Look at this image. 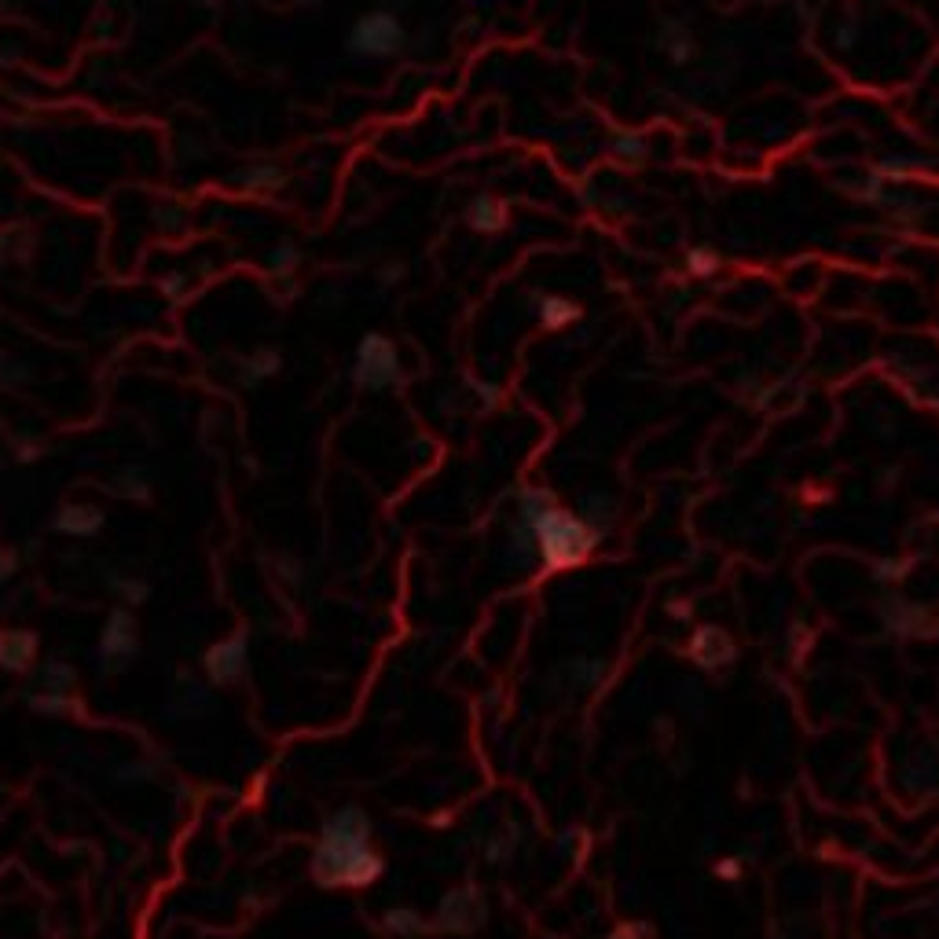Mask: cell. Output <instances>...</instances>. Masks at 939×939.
<instances>
[{
  "label": "cell",
  "mask_w": 939,
  "mask_h": 939,
  "mask_svg": "<svg viewBox=\"0 0 939 939\" xmlns=\"http://www.w3.org/2000/svg\"><path fill=\"white\" fill-rule=\"evenodd\" d=\"M386 873V862L371 851V818L364 807H338L320 829L312 851V877L323 888H371Z\"/></svg>",
  "instance_id": "obj_1"
},
{
  "label": "cell",
  "mask_w": 939,
  "mask_h": 939,
  "mask_svg": "<svg viewBox=\"0 0 939 939\" xmlns=\"http://www.w3.org/2000/svg\"><path fill=\"white\" fill-rule=\"evenodd\" d=\"M532 532H536V551H540L543 569H551V573L587 562V554L595 551L602 536H606L591 521H584L573 510L558 507V503L551 510H543L536 525H532Z\"/></svg>",
  "instance_id": "obj_2"
},
{
  "label": "cell",
  "mask_w": 939,
  "mask_h": 939,
  "mask_svg": "<svg viewBox=\"0 0 939 939\" xmlns=\"http://www.w3.org/2000/svg\"><path fill=\"white\" fill-rule=\"evenodd\" d=\"M408 45V30L393 12H367L360 15L345 37V48L356 59H371V63H386L397 59Z\"/></svg>",
  "instance_id": "obj_3"
},
{
  "label": "cell",
  "mask_w": 939,
  "mask_h": 939,
  "mask_svg": "<svg viewBox=\"0 0 939 939\" xmlns=\"http://www.w3.org/2000/svg\"><path fill=\"white\" fill-rule=\"evenodd\" d=\"M400 378H404V371H400L397 345L378 331L364 334L360 345H356V356H353V382L356 386L367 389V393H382V389L397 386Z\"/></svg>",
  "instance_id": "obj_4"
},
{
  "label": "cell",
  "mask_w": 939,
  "mask_h": 939,
  "mask_svg": "<svg viewBox=\"0 0 939 939\" xmlns=\"http://www.w3.org/2000/svg\"><path fill=\"white\" fill-rule=\"evenodd\" d=\"M136 653H140V628H136L133 609L129 606L111 609L100 631V672L107 675L125 672Z\"/></svg>",
  "instance_id": "obj_5"
},
{
  "label": "cell",
  "mask_w": 939,
  "mask_h": 939,
  "mask_svg": "<svg viewBox=\"0 0 939 939\" xmlns=\"http://www.w3.org/2000/svg\"><path fill=\"white\" fill-rule=\"evenodd\" d=\"M488 921V903L481 888L474 884H463V888H452V892L441 895L437 903V914H433V925L441 932H452V936H470Z\"/></svg>",
  "instance_id": "obj_6"
},
{
  "label": "cell",
  "mask_w": 939,
  "mask_h": 939,
  "mask_svg": "<svg viewBox=\"0 0 939 939\" xmlns=\"http://www.w3.org/2000/svg\"><path fill=\"white\" fill-rule=\"evenodd\" d=\"M881 624L892 635H903V639H936L939 635V617L932 606H921V602H906V598H884L881 602Z\"/></svg>",
  "instance_id": "obj_7"
},
{
  "label": "cell",
  "mask_w": 939,
  "mask_h": 939,
  "mask_svg": "<svg viewBox=\"0 0 939 939\" xmlns=\"http://www.w3.org/2000/svg\"><path fill=\"white\" fill-rule=\"evenodd\" d=\"M246 661H250V639H246V631H235L232 639L213 642L202 657V668L213 686H232L246 675Z\"/></svg>",
  "instance_id": "obj_8"
},
{
  "label": "cell",
  "mask_w": 939,
  "mask_h": 939,
  "mask_svg": "<svg viewBox=\"0 0 939 939\" xmlns=\"http://www.w3.org/2000/svg\"><path fill=\"white\" fill-rule=\"evenodd\" d=\"M686 653H690V661H694L697 668L716 672V668H727V664L738 657V646H734V639H730L719 624H705V628H697L694 635H690Z\"/></svg>",
  "instance_id": "obj_9"
},
{
  "label": "cell",
  "mask_w": 939,
  "mask_h": 939,
  "mask_svg": "<svg viewBox=\"0 0 939 939\" xmlns=\"http://www.w3.org/2000/svg\"><path fill=\"white\" fill-rule=\"evenodd\" d=\"M653 45H657V52H661L672 67H690V63L701 56V37H697V30L679 23V19H664L657 37H653Z\"/></svg>",
  "instance_id": "obj_10"
},
{
  "label": "cell",
  "mask_w": 939,
  "mask_h": 939,
  "mask_svg": "<svg viewBox=\"0 0 939 939\" xmlns=\"http://www.w3.org/2000/svg\"><path fill=\"white\" fill-rule=\"evenodd\" d=\"M103 525H107V514L100 507H92V503H63L56 510V518H52V529L70 536V540H92V536L103 532Z\"/></svg>",
  "instance_id": "obj_11"
},
{
  "label": "cell",
  "mask_w": 939,
  "mask_h": 939,
  "mask_svg": "<svg viewBox=\"0 0 939 939\" xmlns=\"http://www.w3.org/2000/svg\"><path fill=\"white\" fill-rule=\"evenodd\" d=\"M37 650H41V639H37L34 631H26V628L0 631V672H12V675L30 672L37 661Z\"/></svg>",
  "instance_id": "obj_12"
},
{
  "label": "cell",
  "mask_w": 939,
  "mask_h": 939,
  "mask_svg": "<svg viewBox=\"0 0 939 939\" xmlns=\"http://www.w3.org/2000/svg\"><path fill=\"white\" fill-rule=\"evenodd\" d=\"M466 224H470V232H477V235L507 232L510 206L503 199H496V195H474L470 206H466Z\"/></svg>",
  "instance_id": "obj_13"
},
{
  "label": "cell",
  "mask_w": 939,
  "mask_h": 939,
  "mask_svg": "<svg viewBox=\"0 0 939 939\" xmlns=\"http://www.w3.org/2000/svg\"><path fill=\"white\" fill-rule=\"evenodd\" d=\"M536 320H540L543 331H565V327L584 320V305L565 298V294H543L536 301Z\"/></svg>",
  "instance_id": "obj_14"
},
{
  "label": "cell",
  "mask_w": 939,
  "mask_h": 939,
  "mask_svg": "<svg viewBox=\"0 0 939 939\" xmlns=\"http://www.w3.org/2000/svg\"><path fill=\"white\" fill-rule=\"evenodd\" d=\"M78 683V672L70 661H59V657H48V661L37 664V679L30 690H52V694H70Z\"/></svg>",
  "instance_id": "obj_15"
},
{
  "label": "cell",
  "mask_w": 939,
  "mask_h": 939,
  "mask_svg": "<svg viewBox=\"0 0 939 939\" xmlns=\"http://www.w3.org/2000/svg\"><path fill=\"white\" fill-rule=\"evenodd\" d=\"M235 184L243 191H276L287 184V169L279 166V162H254V166L235 173Z\"/></svg>",
  "instance_id": "obj_16"
},
{
  "label": "cell",
  "mask_w": 939,
  "mask_h": 939,
  "mask_svg": "<svg viewBox=\"0 0 939 939\" xmlns=\"http://www.w3.org/2000/svg\"><path fill=\"white\" fill-rule=\"evenodd\" d=\"M576 514L584 521H591L598 532L609 529V521L617 518V496L613 492H602V488H595V492H584L580 496V507H576Z\"/></svg>",
  "instance_id": "obj_17"
},
{
  "label": "cell",
  "mask_w": 939,
  "mask_h": 939,
  "mask_svg": "<svg viewBox=\"0 0 939 939\" xmlns=\"http://www.w3.org/2000/svg\"><path fill=\"white\" fill-rule=\"evenodd\" d=\"M107 488H111L114 496L136 499V503H147V499H151V477H147L140 466H125V470H118Z\"/></svg>",
  "instance_id": "obj_18"
},
{
  "label": "cell",
  "mask_w": 939,
  "mask_h": 939,
  "mask_svg": "<svg viewBox=\"0 0 939 939\" xmlns=\"http://www.w3.org/2000/svg\"><path fill=\"white\" fill-rule=\"evenodd\" d=\"M683 265H686V276L712 279V276H719V272H723V254H719L716 246L697 243V246H690V250H686Z\"/></svg>",
  "instance_id": "obj_19"
},
{
  "label": "cell",
  "mask_w": 939,
  "mask_h": 939,
  "mask_svg": "<svg viewBox=\"0 0 939 939\" xmlns=\"http://www.w3.org/2000/svg\"><path fill=\"white\" fill-rule=\"evenodd\" d=\"M279 367H283V356H279L276 349H257L243 364V375L239 378H243V386H261V382L279 375Z\"/></svg>",
  "instance_id": "obj_20"
},
{
  "label": "cell",
  "mask_w": 939,
  "mask_h": 939,
  "mask_svg": "<svg viewBox=\"0 0 939 939\" xmlns=\"http://www.w3.org/2000/svg\"><path fill=\"white\" fill-rule=\"evenodd\" d=\"M554 507V492L551 488H543V485H525L518 492V521L521 525H536V518H540L543 510H551Z\"/></svg>",
  "instance_id": "obj_21"
},
{
  "label": "cell",
  "mask_w": 939,
  "mask_h": 939,
  "mask_svg": "<svg viewBox=\"0 0 939 939\" xmlns=\"http://www.w3.org/2000/svg\"><path fill=\"white\" fill-rule=\"evenodd\" d=\"M565 675H569V683L576 690H591V686H598L609 675V664L598 661V657H576V661L565 664Z\"/></svg>",
  "instance_id": "obj_22"
},
{
  "label": "cell",
  "mask_w": 939,
  "mask_h": 939,
  "mask_svg": "<svg viewBox=\"0 0 939 939\" xmlns=\"http://www.w3.org/2000/svg\"><path fill=\"white\" fill-rule=\"evenodd\" d=\"M26 705L41 712V716H70V712H78L74 694H52V690H26Z\"/></svg>",
  "instance_id": "obj_23"
},
{
  "label": "cell",
  "mask_w": 939,
  "mask_h": 939,
  "mask_svg": "<svg viewBox=\"0 0 939 939\" xmlns=\"http://www.w3.org/2000/svg\"><path fill=\"white\" fill-rule=\"evenodd\" d=\"M521 837H518V826H507L499 829V833H492V837L485 840V862L488 866H507L510 859H514V851H518Z\"/></svg>",
  "instance_id": "obj_24"
},
{
  "label": "cell",
  "mask_w": 939,
  "mask_h": 939,
  "mask_svg": "<svg viewBox=\"0 0 939 939\" xmlns=\"http://www.w3.org/2000/svg\"><path fill=\"white\" fill-rule=\"evenodd\" d=\"M382 925L393 936H419V932H426V917L415 906H389L386 914H382Z\"/></svg>",
  "instance_id": "obj_25"
},
{
  "label": "cell",
  "mask_w": 939,
  "mask_h": 939,
  "mask_svg": "<svg viewBox=\"0 0 939 939\" xmlns=\"http://www.w3.org/2000/svg\"><path fill=\"white\" fill-rule=\"evenodd\" d=\"M111 595L122 602V606H144L147 598H151V584L147 580H140V576H125V573H114L111 580Z\"/></svg>",
  "instance_id": "obj_26"
},
{
  "label": "cell",
  "mask_w": 939,
  "mask_h": 939,
  "mask_svg": "<svg viewBox=\"0 0 939 939\" xmlns=\"http://www.w3.org/2000/svg\"><path fill=\"white\" fill-rule=\"evenodd\" d=\"M301 265V250H298V243L294 239H279L272 250H268V257H265V268L272 272V276H279V279H287V276H294V268Z\"/></svg>",
  "instance_id": "obj_27"
},
{
  "label": "cell",
  "mask_w": 939,
  "mask_h": 939,
  "mask_svg": "<svg viewBox=\"0 0 939 939\" xmlns=\"http://www.w3.org/2000/svg\"><path fill=\"white\" fill-rule=\"evenodd\" d=\"M910 569H914V562H910L906 554H888V558H877V562H873L870 576L877 584H899V580L910 576Z\"/></svg>",
  "instance_id": "obj_28"
},
{
  "label": "cell",
  "mask_w": 939,
  "mask_h": 939,
  "mask_svg": "<svg viewBox=\"0 0 939 939\" xmlns=\"http://www.w3.org/2000/svg\"><path fill=\"white\" fill-rule=\"evenodd\" d=\"M609 151H613L620 162H642L650 147H646V140H642L639 133H617L609 140Z\"/></svg>",
  "instance_id": "obj_29"
},
{
  "label": "cell",
  "mask_w": 939,
  "mask_h": 939,
  "mask_svg": "<svg viewBox=\"0 0 939 939\" xmlns=\"http://www.w3.org/2000/svg\"><path fill=\"white\" fill-rule=\"evenodd\" d=\"M162 294L173 301H180L184 294H188V276H180V272H173V276H162Z\"/></svg>",
  "instance_id": "obj_30"
},
{
  "label": "cell",
  "mask_w": 939,
  "mask_h": 939,
  "mask_svg": "<svg viewBox=\"0 0 939 939\" xmlns=\"http://www.w3.org/2000/svg\"><path fill=\"white\" fill-rule=\"evenodd\" d=\"M712 873H716L719 881H738V877H741V859H738V855H727V859H719L716 866H712Z\"/></svg>",
  "instance_id": "obj_31"
},
{
  "label": "cell",
  "mask_w": 939,
  "mask_h": 939,
  "mask_svg": "<svg viewBox=\"0 0 939 939\" xmlns=\"http://www.w3.org/2000/svg\"><path fill=\"white\" fill-rule=\"evenodd\" d=\"M474 393H477V400H481L485 408H496L499 397H503V389H499L496 382H474Z\"/></svg>",
  "instance_id": "obj_32"
},
{
  "label": "cell",
  "mask_w": 939,
  "mask_h": 939,
  "mask_svg": "<svg viewBox=\"0 0 939 939\" xmlns=\"http://www.w3.org/2000/svg\"><path fill=\"white\" fill-rule=\"evenodd\" d=\"M15 569H19V554H15V547H4V551H0V584H8L15 576Z\"/></svg>",
  "instance_id": "obj_33"
},
{
  "label": "cell",
  "mask_w": 939,
  "mask_h": 939,
  "mask_svg": "<svg viewBox=\"0 0 939 939\" xmlns=\"http://www.w3.org/2000/svg\"><path fill=\"white\" fill-rule=\"evenodd\" d=\"M26 378H30V367H23V364L4 367V386H23Z\"/></svg>",
  "instance_id": "obj_34"
},
{
  "label": "cell",
  "mask_w": 939,
  "mask_h": 939,
  "mask_svg": "<svg viewBox=\"0 0 939 939\" xmlns=\"http://www.w3.org/2000/svg\"><path fill=\"white\" fill-rule=\"evenodd\" d=\"M606 939H646V928L642 925H617Z\"/></svg>",
  "instance_id": "obj_35"
},
{
  "label": "cell",
  "mask_w": 939,
  "mask_h": 939,
  "mask_svg": "<svg viewBox=\"0 0 939 939\" xmlns=\"http://www.w3.org/2000/svg\"><path fill=\"white\" fill-rule=\"evenodd\" d=\"M668 617L683 620V624H686V620L694 617V606H690V602H668Z\"/></svg>",
  "instance_id": "obj_36"
},
{
  "label": "cell",
  "mask_w": 939,
  "mask_h": 939,
  "mask_svg": "<svg viewBox=\"0 0 939 939\" xmlns=\"http://www.w3.org/2000/svg\"><path fill=\"white\" fill-rule=\"evenodd\" d=\"M37 452H41V448H37L34 441H23V444H19V459H23V463H30V459H37Z\"/></svg>",
  "instance_id": "obj_37"
},
{
  "label": "cell",
  "mask_w": 939,
  "mask_h": 939,
  "mask_svg": "<svg viewBox=\"0 0 939 939\" xmlns=\"http://www.w3.org/2000/svg\"><path fill=\"white\" fill-rule=\"evenodd\" d=\"M430 822H433L437 829H448V826H452V811H437V815H433Z\"/></svg>",
  "instance_id": "obj_38"
},
{
  "label": "cell",
  "mask_w": 939,
  "mask_h": 939,
  "mask_svg": "<svg viewBox=\"0 0 939 939\" xmlns=\"http://www.w3.org/2000/svg\"><path fill=\"white\" fill-rule=\"evenodd\" d=\"M400 276H404L400 268H386V272H382V279H386V283H393V279H400Z\"/></svg>",
  "instance_id": "obj_39"
},
{
  "label": "cell",
  "mask_w": 939,
  "mask_h": 939,
  "mask_svg": "<svg viewBox=\"0 0 939 939\" xmlns=\"http://www.w3.org/2000/svg\"><path fill=\"white\" fill-rule=\"evenodd\" d=\"M188 4H195V8H217L221 0H188Z\"/></svg>",
  "instance_id": "obj_40"
},
{
  "label": "cell",
  "mask_w": 939,
  "mask_h": 939,
  "mask_svg": "<svg viewBox=\"0 0 939 939\" xmlns=\"http://www.w3.org/2000/svg\"><path fill=\"white\" fill-rule=\"evenodd\" d=\"M0 257H4V235H0Z\"/></svg>",
  "instance_id": "obj_41"
}]
</instances>
